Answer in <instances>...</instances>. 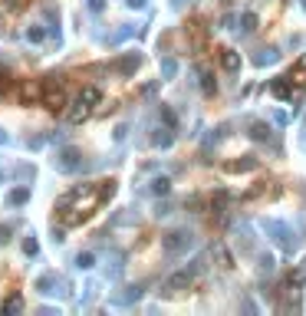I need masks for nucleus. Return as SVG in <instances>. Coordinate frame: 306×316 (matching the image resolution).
<instances>
[{"label":"nucleus","instance_id":"18","mask_svg":"<svg viewBox=\"0 0 306 316\" xmlns=\"http://www.w3.org/2000/svg\"><path fill=\"white\" fill-rule=\"evenodd\" d=\"M79 267H93V254H82L79 257Z\"/></svg>","mask_w":306,"mask_h":316},{"label":"nucleus","instance_id":"7","mask_svg":"<svg viewBox=\"0 0 306 316\" xmlns=\"http://www.w3.org/2000/svg\"><path fill=\"white\" fill-rule=\"evenodd\" d=\"M221 63H224V69H231V73H234V69H240V56L234 53V50H224V56H221Z\"/></svg>","mask_w":306,"mask_h":316},{"label":"nucleus","instance_id":"11","mask_svg":"<svg viewBox=\"0 0 306 316\" xmlns=\"http://www.w3.org/2000/svg\"><path fill=\"white\" fill-rule=\"evenodd\" d=\"M201 86H204V93L211 96V93H214V76H211V73H201Z\"/></svg>","mask_w":306,"mask_h":316},{"label":"nucleus","instance_id":"4","mask_svg":"<svg viewBox=\"0 0 306 316\" xmlns=\"http://www.w3.org/2000/svg\"><path fill=\"white\" fill-rule=\"evenodd\" d=\"M89 112H93V105H89V102H86V99L79 96V99L73 102V109H69V122H73V125L86 122V119H89Z\"/></svg>","mask_w":306,"mask_h":316},{"label":"nucleus","instance_id":"12","mask_svg":"<svg viewBox=\"0 0 306 316\" xmlns=\"http://www.w3.org/2000/svg\"><path fill=\"white\" fill-rule=\"evenodd\" d=\"M4 310H7V313H20V310H23V303L13 297V300H7V303H4Z\"/></svg>","mask_w":306,"mask_h":316},{"label":"nucleus","instance_id":"9","mask_svg":"<svg viewBox=\"0 0 306 316\" xmlns=\"http://www.w3.org/2000/svg\"><path fill=\"white\" fill-rule=\"evenodd\" d=\"M79 96H82V99H86L89 105H96V102H99V89H93V86H86Z\"/></svg>","mask_w":306,"mask_h":316},{"label":"nucleus","instance_id":"19","mask_svg":"<svg viewBox=\"0 0 306 316\" xmlns=\"http://www.w3.org/2000/svg\"><path fill=\"white\" fill-rule=\"evenodd\" d=\"M10 241V227H0V244H7Z\"/></svg>","mask_w":306,"mask_h":316},{"label":"nucleus","instance_id":"13","mask_svg":"<svg viewBox=\"0 0 306 316\" xmlns=\"http://www.w3.org/2000/svg\"><path fill=\"white\" fill-rule=\"evenodd\" d=\"M151 191H155V194H165V191H168V178H155Z\"/></svg>","mask_w":306,"mask_h":316},{"label":"nucleus","instance_id":"17","mask_svg":"<svg viewBox=\"0 0 306 316\" xmlns=\"http://www.w3.org/2000/svg\"><path fill=\"white\" fill-rule=\"evenodd\" d=\"M30 40H33V43H40V40H43V30H37V26H33V30H30Z\"/></svg>","mask_w":306,"mask_h":316},{"label":"nucleus","instance_id":"16","mask_svg":"<svg viewBox=\"0 0 306 316\" xmlns=\"http://www.w3.org/2000/svg\"><path fill=\"white\" fill-rule=\"evenodd\" d=\"M273 93H277V96H287V93H290L287 82H273Z\"/></svg>","mask_w":306,"mask_h":316},{"label":"nucleus","instance_id":"3","mask_svg":"<svg viewBox=\"0 0 306 316\" xmlns=\"http://www.w3.org/2000/svg\"><path fill=\"white\" fill-rule=\"evenodd\" d=\"M43 105L46 109H53V112H59L63 105H66V93H63V89H43Z\"/></svg>","mask_w":306,"mask_h":316},{"label":"nucleus","instance_id":"20","mask_svg":"<svg viewBox=\"0 0 306 316\" xmlns=\"http://www.w3.org/2000/svg\"><path fill=\"white\" fill-rule=\"evenodd\" d=\"M300 4H303V7H306V0H300Z\"/></svg>","mask_w":306,"mask_h":316},{"label":"nucleus","instance_id":"1","mask_svg":"<svg viewBox=\"0 0 306 316\" xmlns=\"http://www.w3.org/2000/svg\"><path fill=\"white\" fill-rule=\"evenodd\" d=\"M191 277H194V273L191 270H185V273H175V277H168V280H165V297H171V293H181L185 290V286L188 283H191Z\"/></svg>","mask_w":306,"mask_h":316},{"label":"nucleus","instance_id":"15","mask_svg":"<svg viewBox=\"0 0 306 316\" xmlns=\"http://www.w3.org/2000/svg\"><path fill=\"white\" fill-rule=\"evenodd\" d=\"M26 198H30V194H26L23 188H20V191H13V194H10V205H23Z\"/></svg>","mask_w":306,"mask_h":316},{"label":"nucleus","instance_id":"14","mask_svg":"<svg viewBox=\"0 0 306 316\" xmlns=\"http://www.w3.org/2000/svg\"><path fill=\"white\" fill-rule=\"evenodd\" d=\"M277 60V50H263V56L257 60V66H267V63H273Z\"/></svg>","mask_w":306,"mask_h":316},{"label":"nucleus","instance_id":"8","mask_svg":"<svg viewBox=\"0 0 306 316\" xmlns=\"http://www.w3.org/2000/svg\"><path fill=\"white\" fill-rule=\"evenodd\" d=\"M63 168H79V152H76V149L63 152Z\"/></svg>","mask_w":306,"mask_h":316},{"label":"nucleus","instance_id":"5","mask_svg":"<svg viewBox=\"0 0 306 316\" xmlns=\"http://www.w3.org/2000/svg\"><path fill=\"white\" fill-rule=\"evenodd\" d=\"M20 96H23V102H37V99H43V82H37V79L23 82V89H20Z\"/></svg>","mask_w":306,"mask_h":316},{"label":"nucleus","instance_id":"10","mask_svg":"<svg viewBox=\"0 0 306 316\" xmlns=\"http://www.w3.org/2000/svg\"><path fill=\"white\" fill-rule=\"evenodd\" d=\"M119 69H122L125 76H129V73H135V69H138V56H129V60H125V63H122Z\"/></svg>","mask_w":306,"mask_h":316},{"label":"nucleus","instance_id":"6","mask_svg":"<svg viewBox=\"0 0 306 316\" xmlns=\"http://www.w3.org/2000/svg\"><path fill=\"white\" fill-rule=\"evenodd\" d=\"M250 138H254V142H267V138H270V129L263 122H254V125H250Z\"/></svg>","mask_w":306,"mask_h":316},{"label":"nucleus","instance_id":"2","mask_svg":"<svg viewBox=\"0 0 306 316\" xmlns=\"http://www.w3.org/2000/svg\"><path fill=\"white\" fill-rule=\"evenodd\" d=\"M188 244H191V234H188V231H168V234H165V250H185Z\"/></svg>","mask_w":306,"mask_h":316}]
</instances>
